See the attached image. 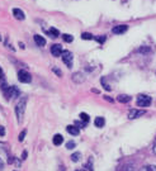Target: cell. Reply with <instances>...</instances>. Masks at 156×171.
<instances>
[{"instance_id":"8","label":"cell","mask_w":156,"mask_h":171,"mask_svg":"<svg viewBox=\"0 0 156 171\" xmlns=\"http://www.w3.org/2000/svg\"><path fill=\"white\" fill-rule=\"evenodd\" d=\"M51 53L55 57H58V56H61V53H62L61 45H53V46H51Z\"/></svg>"},{"instance_id":"28","label":"cell","mask_w":156,"mask_h":171,"mask_svg":"<svg viewBox=\"0 0 156 171\" xmlns=\"http://www.w3.org/2000/svg\"><path fill=\"white\" fill-rule=\"evenodd\" d=\"M53 71L56 72V74H57L58 76H61V71H60V70H57V68H53Z\"/></svg>"},{"instance_id":"9","label":"cell","mask_w":156,"mask_h":171,"mask_svg":"<svg viewBox=\"0 0 156 171\" xmlns=\"http://www.w3.org/2000/svg\"><path fill=\"white\" fill-rule=\"evenodd\" d=\"M13 15L17 19H19V20H23L24 18H26L23 10H20V9H13Z\"/></svg>"},{"instance_id":"6","label":"cell","mask_w":156,"mask_h":171,"mask_svg":"<svg viewBox=\"0 0 156 171\" xmlns=\"http://www.w3.org/2000/svg\"><path fill=\"white\" fill-rule=\"evenodd\" d=\"M143 114H145V110H136V109H132V110H129V113H128V118H129V119H134V118L142 117Z\"/></svg>"},{"instance_id":"15","label":"cell","mask_w":156,"mask_h":171,"mask_svg":"<svg viewBox=\"0 0 156 171\" xmlns=\"http://www.w3.org/2000/svg\"><path fill=\"white\" fill-rule=\"evenodd\" d=\"M140 171H156V166L155 165H147V166H143V167Z\"/></svg>"},{"instance_id":"7","label":"cell","mask_w":156,"mask_h":171,"mask_svg":"<svg viewBox=\"0 0 156 171\" xmlns=\"http://www.w3.org/2000/svg\"><path fill=\"white\" fill-rule=\"evenodd\" d=\"M127 25L126 24H121V25H116V27H113L112 28V32L114 33V34H122V33H124L126 31H127Z\"/></svg>"},{"instance_id":"12","label":"cell","mask_w":156,"mask_h":171,"mask_svg":"<svg viewBox=\"0 0 156 171\" xmlns=\"http://www.w3.org/2000/svg\"><path fill=\"white\" fill-rule=\"evenodd\" d=\"M62 142H64V137H62L61 134H55V137H53V144L55 146H60Z\"/></svg>"},{"instance_id":"24","label":"cell","mask_w":156,"mask_h":171,"mask_svg":"<svg viewBox=\"0 0 156 171\" xmlns=\"http://www.w3.org/2000/svg\"><path fill=\"white\" fill-rule=\"evenodd\" d=\"M4 134H5V128L3 126H0V136H4Z\"/></svg>"},{"instance_id":"23","label":"cell","mask_w":156,"mask_h":171,"mask_svg":"<svg viewBox=\"0 0 156 171\" xmlns=\"http://www.w3.org/2000/svg\"><path fill=\"white\" fill-rule=\"evenodd\" d=\"M95 40L99 42V43H103V42L105 41V37L104 36H102V37H95Z\"/></svg>"},{"instance_id":"13","label":"cell","mask_w":156,"mask_h":171,"mask_svg":"<svg viewBox=\"0 0 156 171\" xmlns=\"http://www.w3.org/2000/svg\"><path fill=\"white\" fill-rule=\"evenodd\" d=\"M117 100L119 103H128L131 100V96L129 95H126V94H121V95H118Z\"/></svg>"},{"instance_id":"20","label":"cell","mask_w":156,"mask_h":171,"mask_svg":"<svg viewBox=\"0 0 156 171\" xmlns=\"http://www.w3.org/2000/svg\"><path fill=\"white\" fill-rule=\"evenodd\" d=\"M80 153L79 152H75V153H73V155H71V160H73L74 162H78L79 160H80Z\"/></svg>"},{"instance_id":"16","label":"cell","mask_w":156,"mask_h":171,"mask_svg":"<svg viewBox=\"0 0 156 171\" xmlns=\"http://www.w3.org/2000/svg\"><path fill=\"white\" fill-rule=\"evenodd\" d=\"M79 117H80V119H81L84 123H85V124H86L88 122H89V115H88L86 113H80Z\"/></svg>"},{"instance_id":"29","label":"cell","mask_w":156,"mask_h":171,"mask_svg":"<svg viewBox=\"0 0 156 171\" xmlns=\"http://www.w3.org/2000/svg\"><path fill=\"white\" fill-rule=\"evenodd\" d=\"M4 169V162L1 161V159H0V170H3Z\"/></svg>"},{"instance_id":"2","label":"cell","mask_w":156,"mask_h":171,"mask_svg":"<svg viewBox=\"0 0 156 171\" xmlns=\"http://www.w3.org/2000/svg\"><path fill=\"white\" fill-rule=\"evenodd\" d=\"M26 105H27V98H22L18 104L15 106V114H17V119H18V122H22L23 119V115H24V110H26Z\"/></svg>"},{"instance_id":"1","label":"cell","mask_w":156,"mask_h":171,"mask_svg":"<svg viewBox=\"0 0 156 171\" xmlns=\"http://www.w3.org/2000/svg\"><path fill=\"white\" fill-rule=\"evenodd\" d=\"M1 90H3L4 95H5V98H6L8 100L14 99V98L20 95L19 89L17 88V86H14V85H13V86H9V85H6V84H3L1 85Z\"/></svg>"},{"instance_id":"18","label":"cell","mask_w":156,"mask_h":171,"mask_svg":"<svg viewBox=\"0 0 156 171\" xmlns=\"http://www.w3.org/2000/svg\"><path fill=\"white\" fill-rule=\"evenodd\" d=\"M48 33H50V34H51V36H52V37H55V38H56V37H58V36H60V33H58V31H57V29H56V28H51V29H50V31H48Z\"/></svg>"},{"instance_id":"30","label":"cell","mask_w":156,"mask_h":171,"mask_svg":"<svg viewBox=\"0 0 156 171\" xmlns=\"http://www.w3.org/2000/svg\"><path fill=\"white\" fill-rule=\"evenodd\" d=\"M22 159H23V160H26V159H27V152H26V151L23 152V155H22Z\"/></svg>"},{"instance_id":"5","label":"cell","mask_w":156,"mask_h":171,"mask_svg":"<svg viewBox=\"0 0 156 171\" xmlns=\"http://www.w3.org/2000/svg\"><path fill=\"white\" fill-rule=\"evenodd\" d=\"M61 57L64 60V62L66 63L69 67L73 66V55H71L70 51H62L61 53Z\"/></svg>"},{"instance_id":"14","label":"cell","mask_w":156,"mask_h":171,"mask_svg":"<svg viewBox=\"0 0 156 171\" xmlns=\"http://www.w3.org/2000/svg\"><path fill=\"white\" fill-rule=\"evenodd\" d=\"M94 124H95V127L102 128V127L105 124L104 118H102V117H96V118H95V121H94Z\"/></svg>"},{"instance_id":"25","label":"cell","mask_w":156,"mask_h":171,"mask_svg":"<svg viewBox=\"0 0 156 171\" xmlns=\"http://www.w3.org/2000/svg\"><path fill=\"white\" fill-rule=\"evenodd\" d=\"M149 51H150L149 48H140V50H138V52H142L143 53V52H149Z\"/></svg>"},{"instance_id":"22","label":"cell","mask_w":156,"mask_h":171,"mask_svg":"<svg viewBox=\"0 0 156 171\" xmlns=\"http://www.w3.org/2000/svg\"><path fill=\"white\" fill-rule=\"evenodd\" d=\"M66 148H69V149H73V148H75V142H73V141H70V142H67V144H66Z\"/></svg>"},{"instance_id":"3","label":"cell","mask_w":156,"mask_h":171,"mask_svg":"<svg viewBox=\"0 0 156 171\" xmlns=\"http://www.w3.org/2000/svg\"><path fill=\"white\" fill-rule=\"evenodd\" d=\"M151 104V98L149 95H145V94H140V95L137 96V105L138 106H149Z\"/></svg>"},{"instance_id":"17","label":"cell","mask_w":156,"mask_h":171,"mask_svg":"<svg viewBox=\"0 0 156 171\" xmlns=\"http://www.w3.org/2000/svg\"><path fill=\"white\" fill-rule=\"evenodd\" d=\"M81 38H83V40H95V37L93 36V34H90V33H83Z\"/></svg>"},{"instance_id":"11","label":"cell","mask_w":156,"mask_h":171,"mask_svg":"<svg viewBox=\"0 0 156 171\" xmlns=\"http://www.w3.org/2000/svg\"><path fill=\"white\" fill-rule=\"evenodd\" d=\"M35 42L41 47L46 45V40L42 36H40V34H35Z\"/></svg>"},{"instance_id":"26","label":"cell","mask_w":156,"mask_h":171,"mask_svg":"<svg viewBox=\"0 0 156 171\" xmlns=\"http://www.w3.org/2000/svg\"><path fill=\"white\" fill-rule=\"evenodd\" d=\"M1 80H4V72H3L1 68H0V81Z\"/></svg>"},{"instance_id":"4","label":"cell","mask_w":156,"mask_h":171,"mask_svg":"<svg viewBox=\"0 0 156 171\" xmlns=\"http://www.w3.org/2000/svg\"><path fill=\"white\" fill-rule=\"evenodd\" d=\"M18 80L20 81V83H31V80H32V76L29 72H27L26 70H20L18 72Z\"/></svg>"},{"instance_id":"19","label":"cell","mask_w":156,"mask_h":171,"mask_svg":"<svg viewBox=\"0 0 156 171\" xmlns=\"http://www.w3.org/2000/svg\"><path fill=\"white\" fill-rule=\"evenodd\" d=\"M62 38H64V41L67 42V43H70V42L74 41V37L70 36V34H64V36H62Z\"/></svg>"},{"instance_id":"27","label":"cell","mask_w":156,"mask_h":171,"mask_svg":"<svg viewBox=\"0 0 156 171\" xmlns=\"http://www.w3.org/2000/svg\"><path fill=\"white\" fill-rule=\"evenodd\" d=\"M152 151H154V153L156 155V139H155V142H154V146H152Z\"/></svg>"},{"instance_id":"10","label":"cell","mask_w":156,"mask_h":171,"mask_svg":"<svg viewBox=\"0 0 156 171\" xmlns=\"http://www.w3.org/2000/svg\"><path fill=\"white\" fill-rule=\"evenodd\" d=\"M66 131L69 132L70 134H73V136H78L79 134V127H75V126H67L66 127Z\"/></svg>"},{"instance_id":"21","label":"cell","mask_w":156,"mask_h":171,"mask_svg":"<svg viewBox=\"0 0 156 171\" xmlns=\"http://www.w3.org/2000/svg\"><path fill=\"white\" fill-rule=\"evenodd\" d=\"M26 133H27V131H26V129H23V131H22V133H20V134H19V137H18V139L20 141V142H22V141L24 139V137H26Z\"/></svg>"}]
</instances>
